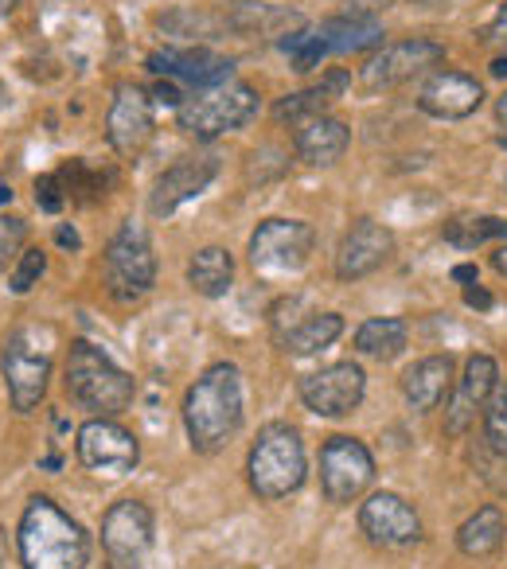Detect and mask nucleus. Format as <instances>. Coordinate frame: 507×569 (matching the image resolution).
<instances>
[{
    "mask_svg": "<svg viewBox=\"0 0 507 569\" xmlns=\"http://www.w3.org/2000/svg\"><path fill=\"white\" fill-rule=\"evenodd\" d=\"M258 106H262L258 90L230 79V82H219V87L196 90L191 98H183L176 118H180L183 133H191L196 141H215V137L235 133L246 121L258 118Z\"/></svg>",
    "mask_w": 507,
    "mask_h": 569,
    "instance_id": "39448f33",
    "label": "nucleus"
},
{
    "mask_svg": "<svg viewBox=\"0 0 507 569\" xmlns=\"http://www.w3.org/2000/svg\"><path fill=\"white\" fill-rule=\"evenodd\" d=\"M106 137H110L113 152L137 160L152 141V94L133 82H121L113 90L110 113H106Z\"/></svg>",
    "mask_w": 507,
    "mask_h": 569,
    "instance_id": "4468645a",
    "label": "nucleus"
},
{
    "mask_svg": "<svg viewBox=\"0 0 507 569\" xmlns=\"http://www.w3.org/2000/svg\"><path fill=\"white\" fill-rule=\"evenodd\" d=\"M43 269H48V253L43 250H24L17 261V269L9 273V289L12 293H28L32 284H40Z\"/></svg>",
    "mask_w": 507,
    "mask_h": 569,
    "instance_id": "72a5a7b5",
    "label": "nucleus"
},
{
    "mask_svg": "<svg viewBox=\"0 0 507 569\" xmlns=\"http://www.w3.org/2000/svg\"><path fill=\"white\" fill-rule=\"evenodd\" d=\"M222 24L238 36H294L297 28H305V17L294 9H281V4H270V0H230L227 12H222Z\"/></svg>",
    "mask_w": 507,
    "mask_h": 569,
    "instance_id": "412c9836",
    "label": "nucleus"
},
{
    "mask_svg": "<svg viewBox=\"0 0 507 569\" xmlns=\"http://www.w3.org/2000/svg\"><path fill=\"white\" fill-rule=\"evenodd\" d=\"M320 40H325L328 51H371L382 43V24L367 12H344V17H332L317 28Z\"/></svg>",
    "mask_w": 507,
    "mask_h": 569,
    "instance_id": "b1692460",
    "label": "nucleus"
},
{
    "mask_svg": "<svg viewBox=\"0 0 507 569\" xmlns=\"http://www.w3.org/2000/svg\"><path fill=\"white\" fill-rule=\"evenodd\" d=\"M36 203H40L48 214L63 211L67 196H63V183H59V176H40V180H36Z\"/></svg>",
    "mask_w": 507,
    "mask_h": 569,
    "instance_id": "c9c22d12",
    "label": "nucleus"
},
{
    "mask_svg": "<svg viewBox=\"0 0 507 569\" xmlns=\"http://www.w3.org/2000/svg\"><path fill=\"white\" fill-rule=\"evenodd\" d=\"M149 71L160 74V79L172 82H188L196 90L219 87V82H230L235 74V63L227 56H215L211 48H168L149 56Z\"/></svg>",
    "mask_w": 507,
    "mask_h": 569,
    "instance_id": "a211bd4d",
    "label": "nucleus"
},
{
    "mask_svg": "<svg viewBox=\"0 0 507 569\" xmlns=\"http://www.w3.org/2000/svg\"><path fill=\"white\" fill-rule=\"evenodd\" d=\"M317 246V230L301 219H266L250 234V266L262 273H297Z\"/></svg>",
    "mask_w": 507,
    "mask_h": 569,
    "instance_id": "6e6552de",
    "label": "nucleus"
},
{
    "mask_svg": "<svg viewBox=\"0 0 507 569\" xmlns=\"http://www.w3.org/2000/svg\"><path fill=\"white\" fill-rule=\"evenodd\" d=\"M410 4H418V9H457L465 0H410Z\"/></svg>",
    "mask_w": 507,
    "mask_h": 569,
    "instance_id": "a19ab883",
    "label": "nucleus"
},
{
    "mask_svg": "<svg viewBox=\"0 0 507 569\" xmlns=\"http://www.w3.org/2000/svg\"><path fill=\"white\" fill-rule=\"evenodd\" d=\"M246 472H250V488L258 499L294 496L305 483V476H309L301 433H297L294 426H286V421H270V426L258 433V441H254Z\"/></svg>",
    "mask_w": 507,
    "mask_h": 569,
    "instance_id": "20e7f679",
    "label": "nucleus"
},
{
    "mask_svg": "<svg viewBox=\"0 0 507 569\" xmlns=\"http://www.w3.org/2000/svg\"><path fill=\"white\" fill-rule=\"evenodd\" d=\"M375 480V457L356 437H328L320 449V488L328 503H356Z\"/></svg>",
    "mask_w": 507,
    "mask_h": 569,
    "instance_id": "0eeeda50",
    "label": "nucleus"
},
{
    "mask_svg": "<svg viewBox=\"0 0 507 569\" xmlns=\"http://www.w3.org/2000/svg\"><path fill=\"white\" fill-rule=\"evenodd\" d=\"M242 426V375L235 363H215L183 398V429L196 452H219Z\"/></svg>",
    "mask_w": 507,
    "mask_h": 569,
    "instance_id": "f257e3e1",
    "label": "nucleus"
},
{
    "mask_svg": "<svg viewBox=\"0 0 507 569\" xmlns=\"http://www.w3.org/2000/svg\"><path fill=\"white\" fill-rule=\"evenodd\" d=\"M56 238H59V246H71V250H79V246H82L79 242V230H74V227H59Z\"/></svg>",
    "mask_w": 507,
    "mask_h": 569,
    "instance_id": "ea45409f",
    "label": "nucleus"
},
{
    "mask_svg": "<svg viewBox=\"0 0 507 569\" xmlns=\"http://www.w3.org/2000/svg\"><path fill=\"white\" fill-rule=\"evenodd\" d=\"M453 281H465V289L468 284H476V266H457L453 269Z\"/></svg>",
    "mask_w": 507,
    "mask_h": 569,
    "instance_id": "79ce46f5",
    "label": "nucleus"
},
{
    "mask_svg": "<svg viewBox=\"0 0 507 569\" xmlns=\"http://www.w3.org/2000/svg\"><path fill=\"white\" fill-rule=\"evenodd\" d=\"M59 183H63V196L74 199V203H95L102 199V176L87 164V160H71V164L59 172Z\"/></svg>",
    "mask_w": 507,
    "mask_h": 569,
    "instance_id": "7c9ffc66",
    "label": "nucleus"
},
{
    "mask_svg": "<svg viewBox=\"0 0 507 569\" xmlns=\"http://www.w3.org/2000/svg\"><path fill=\"white\" fill-rule=\"evenodd\" d=\"M499 387V367L491 356H473L465 363V375H460V387L453 395L449 410H445V433L460 437L468 433V426L476 421V413H484L491 390Z\"/></svg>",
    "mask_w": 507,
    "mask_h": 569,
    "instance_id": "aec40b11",
    "label": "nucleus"
},
{
    "mask_svg": "<svg viewBox=\"0 0 507 569\" xmlns=\"http://www.w3.org/2000/svg\"><path fill=\"white\" fill-rule=\"evenodd\" d=\"M491 269H496V273H504V277H507V246H499V250L491 253Z\"/></svg>",
    "mask_w": 507,
    "mask_h": 569,
    "instance_id": "37998d69",
    "label": "nucleus"
},
{
    "mask_svg": "<svg viewBox=\"0 0 507 569\" xmlns=\"http://www.w3.org/2000/svg\"><path fill=\"white\" fill-rule=\"evenodd\" d=\"M484 106V87L465 71L437 67L418 90V110L437 121H465Z\"/></svg>",
    "mask_w": 507,
    "mask_h": 569,
    "instance_id": "dca6fc26",
    "label": "nucleus"
},
{
    "mask_svg": "<svg viewBox=\"0 0 507 569\" xmlns=\"http://www.w3.org/2000/svg\"><path fill=\"white\" fill-rule=\"evenodd\" d=\"M67 395L82 410L98 413V418H113V413L133 406L137 382L102 348H95L87 340H74L71 356H67Z\"/></svg>",
    "mask_w": 507,
    "mask_h": 569,
    "instance_id": "7ed1b4c3",
    "label": "nucleus"
},
{
    "mask_svg": "<svg viewBox=\"0 0 507 569\" xmlns=\"http://www.w3.org/2000/svg\"><path fill=\"white\" fill-rule=\"evenodd\" d=\"M340 4H348V12H367V17H375V12L390 9L395 0H340Z\"/></svg>",
    "mask_w": 507,
    "mask_h": 569,
    "instance_id": "4c0bfd02",
    "label": "nucleus"
},
{
    "mask_svg": "<svg viewBox=\"0 0 507 569\" xmlns=\"http://www.w3.org/2000/svg\"><path fill=\"white\" fill-rule=\"evenodd\" d=\"M230 281H235V258H230V250H222V246H203V250L191 253L188 284L199 297L219 301V297L230 293Z\"/></svg>",
    "mask_w": 507,
    "mask_h": 569,
    "instance_id": "a878e982",
    "label": "nucleus"
},
{
    "mask_svg": "<svg viewBox=\"0 0 507 569\" xmlns=\"http://www.w3.org/2000/svg\"><path fill=\"white\" fill-rule=\"evenodd\" d=\"M496 113H499V121H504V126H507V90H504V94H499V106H496Z\"/></svg>",
    "mask_w": 507,
    "mask_h": 569,
    "instance_id": "a18cd8bd",
    "label": "nucleus"
},
{
    "mask_svg": "<svg viewBox=\"0 0 507 569\" xmlns=\"http://www.w3.org/2000/svg\"><path fill=\"white\" fill-rule=\"evenodd\" d=\"M359 530L382 550H402L421 538V519L402 496L395 491H375L364 507H359Z\"/></svg>",
    "mask_w": 507,
    "mask_h": 569,
    "instance_id": "2eb2a0df",
    "label": "nucleus"
},
{
    "mask_svg": "<svg viewBox=\"0 0 507 569\" xmlns=\"http://www.w3.org/2000/svg\"><path fill=\"white\" fill-rule=\"evenodd\" d=\"M367 395V375L359 363H332L301 379V402L317 418H348Z\"/></svg>",
    "mask_w": 507,
    "mask_h": 569,
    "instance_id": "9d476101",
    "label": "nucleus"
},
{
    "mask_svg": "<svg viewBox=\"0 0 507 569\" xmlns=\"http://www.w3.org/2000/svg\"><path fill=\"white\" fill-rule=\"evenodd\" d=\"M51 379V359L43 348H36L28 332H12L4 343V382H9V398L20 413L36 410L48 395Z\"/></svg>",
    "mask_w": 507,
    "mask_h": 569,
    "instance_id": "ddd939ff",
    "label": "nucleus"
},
{
    "mask_svg": "<svg viewBox=\"0 0 507 569\" xmlns=\"http://www.w3.org/2000/svg\"><path fill=\"white\" fill-rule=\"evenodd\" d=\"M465 301L473 305V309H491V297L480 289V281H476V284H468V289H465Z\"/></svg>",
    "mask_w": 507,
    "mask_h": 569,
    "instance_id": "58836bf2",
    "label": "nucleus"
},
{
    "mask_svg": "<svg viewBox=\"0 0 507 569\" xmlns=\"http://www.w3.org/2000/svg\"><path fill=\"white\" fill-rule=\"evenodd\" d=\"M445 63V48L437 40H402L382 48L379 56L367 59L364 67V87L367 90H390L402 87V82L418 79V74L434 71V67Z\"/></svg>",
    "mask_w": 507,
    "mask_h": 569,
    "instance_id": "f8f14e48",
    "label": "nucleus"
},
{
    "mask_svg": "<svg viewBox=\"0 0 507 569\" xmlns=\"http://www.w3.org/2000/svg\"><path fill=\"white\" fill-rule=\"evenodd\" d=\"M484 445L496 457H507V382H499L484 406Z\"/></svg>",
    "mask_w": 507,
    "mask_h": 569,
    "instance_id": "2f4dec72",
    "label": "nucleus"
},
{
    "mask_svg": "<svg viewBox=\"0 0 507 569\" xmlns=\"http://www.w3.org/2000/svg\"><path fill=\"white\" fill-rule=\"evenodd\" d=\"M215 176H219V157H211V152L176 160L157 180V188H152L149 211L157 214V219H168L176 207H183L188 199H196L199 191H207V183H211Z\"/></svg>",
    "mask_w": 507,
    "mask_h": 569,
    "instance_id": "6ab92c4d",
    "label": "nucleus"
},
{
    "mask_svg": "<svg viewBox=\"0 0 507 569\" xmlns=\"http://www.w3.org/2000/svg\"><path fill=\"white\" fill-rule=\"evenodd\" d=\"M102 273H106V289L118 301H137V297L149 293L152 281H157V253H152L145 227H137L133 219L121 222V230L106 246Z\"/></svg>",
    "mask_w": 507,
    "mask_h": 569,
    "instance_id": "423d86ee",
    "label": "nucleus"
},
{
    "mask_svg": "<svg viewBox=\"0 0 507 569\" xmlns=\"http://www.w3.org/2000/svg\"><path fill=\"white\" fill-rule=\"evenodd\" d=\"M395 253V234L375 219H356L344 234L340 253H336V277L340 281H359L382 269Z\"/></svg>",
    "mask_w": 507,
    "mask_h": 569,
    "instance_id": "f3484780",
    "label": "nucleus"
},
{
    "mask_svg": "<svg viewBox=\"0 0 507 569\" xmlns=\"http://www.w3.org/2000/svg\"><path fill=\"white\" fill-rule=\"evenodd\" d=\"M344 87H348V74H344V71H332L325 82H320V87L301 90V94L281 98V102L274 106V118H278V121H301V126H305L309 118H320V113L328 110V102L344 94Z\"/></svg>",
    "mask_w": 507,
    "mask_h": 569,
    "instance_id": "cd10ccee",
    "label": "nucleus"
},
{
    "mask_svg": "<svg viewBox=\"0 0 507 569\" xmlns=\"http://www.w3.org/2000/svg\"><path fill=\"white\" fill-rule=\"evenodd\" d=\"M79 460L82 468H90L95 476H126L141 460V445L129 429H121L110 418H90L79 429Z\"/></svg>",
    "mask_w": 507,
    "mask_h": 569,
    "instance_id": "9b49d317",
    "label": "nucleus"
},
{
    "mask_svg": "<svg viewBox=\"0 0 507 569\" xmlns=\"http://www.w3.org/2000/svg\"><path fill=\"white\" fill-rule=\"evenodd\" d=\"M491 74H496V79H507V59H496V63H491Z\"/></svg>",
    "mask_w": 507,
    "mask_h": 569,
    "instance_id": "c03bdc74",
    "label": "nucleus"
},
{
    "mask_svg": "<svg viewBox=\"0 0 507 569\" xmlns=\"http://www.w3.org/2000/svg\"><path fill=\"white\" fill-rule=\"evenodd\" d=\"M344 336V317L340 312H317V317H305L281 336V348L289 356H317V351L332 348L336 340Z\"/></svg>",
    "mask_w": 507,
    "mask_h": 569,
    "instance_id": "bb28decb",
    "label": "nucleus"
},
{
    "mask_svg": "<svg viewBox=\"0 0 507 569\" xmlns=\"http://www.w3.org/2000/svg\"><path fill=\"white\" fill-rule=\"evenodd\" d=\"M20 561L24 569H82L90 561V538L63 507L36 496L20 519Z\"/></svg>",
    "mask_w": 507,
    "mask_h": 569,
    "instance_id": "f03ea898",
    "label": "nucleus"
},
{
    "mask_svg": "<svg viewBox=\"0 0 507 569\" xmlns=\"http://www.w3.org/2000/svg\"><path fill=\"white\" fill-rule=\"evenodd\" d=\"M499 144H504V149H507V137H499Z\"/></svg>",
    "mask_w": 507,
    "mask_h": 569,
    "instance_id": "09e8293b",
    "label": "nucleus"
},
{
    "mask_svg": "<svg viewBox=\"0 0 507 569\" xmlns=\"http://www.w3.org/2000/svg\"><path fill=\"white\" fill-rule=\"evenodd\" d=\"M441 234L457 250H476L484 242L507 238V219H499V214H457V219L445 222Z\"/></svg>",
    "mask_w": 507,
    "mask_h": 569,
    "instance_id": "c756f323",
    "label": "nucleus"
},
{
    "mask_svg": "<svg viewBox=\"0 0 507 569\" xmlns=\"http://www.w3.org/2000/svg\"><path fill=\"white\" fill-rule=\"evenodd\" d=\"M406 340H410V328H406V320L398 317H375L367 320V325H359L356 332V351L359 356H371V359H395L402 356Z\"/></svg>",
    "mask_w": 507,
    "mask_h": 569,
    "instance_id": "c85d7f7f",
    "label": "nucleus"
},
{
    "mask_svg": "<svg viewBox=\"0 0 507 569\" xmlns=\"http://www.w3.org/2000/svg\"><path fill=\"white\" fill-rule=\"evenodd\" d=\"M4 203H12V188H4V183H0V207Z\"/></svg>",
    "mask_w": 507,
    "mask_h": 569,
    "instance_id": "de8ad7c7",
    "label": "nucleus"
},
{
    "mask_svg": "<svg viewBox=\"0 0 507 569\" xmlns=\"http://www.w3.org/2000/svg\"><path fill=\"white\" fill-rule=\"evenodd\" d=\"M453 390V359L449 356H426L402 375V395L414 410L429 413L449 398Z\"/></svg>",
    "mask_w": 507,
    "mask_h": 569,
    "instance_id": "5701e85b",
    "label": "nucleus"
},
{
    "mask_svg": "<svg viewBox=\"0 0 507 569\" xmlns=\"http://www.w3.org/2000/svg\"><path fill=\"white\" fill-rule=\"evenodd\" d=\"M504 542H507V519L496 503L468 515L457 530V550L465 553V558H491Z\"/></svg>",
    "mask_w": 507,
    "mask_h": 569,
    "instance_id": "393cba45",
    "label": "nucleus"
},
{
    "mask_svg": "<svg viewBox=\"0 0 507 569\" xmlns=\"http://www.w3.org/2000/svg\"><path fill=\"white\" fill-rule=\"evenodd\" d=\"M484 40L499 43V48H507V0L496 9V17L488 20V28H484Z\"/></svg>",
    "mask_w": 507,
    "mask_h": 569,
    "instance_id": "e433bc0d",
    "label": "nucleus"
},
{
    "mask_svg": "<svg viewBox=\"0 0 507 569\" xmlns=\"http://www.w3.org/2000/svg\"><path fill=\"white\" fill-rule=\"evenodd\" d=\"M348 144H351V129L340 118H328V113L309 118L297 129V157L312 168H332L348 152Z\"/></svg>",
    "mask_w": 507,
    "mask_h": 569,
    "instance_id": "4be33fe9",
    "label": "nucleus"
},
{
    "mask_svg": "<svg viewBox=\"0 0 507 569\" xmlns=\"http://www.w3.org/2000/svg\"><path fill=\"white\" fill-rule=\"evenodd\" d=\"M12 9H17V0H0V20L9 17V12H12Z\"/></svg>",
    "mask_w": 507,
    "mask_h": 569,
    "instance_id": "49530a36",
    "label": "nucleus"
},
{
    "mask_svg": "<svg viewBox=\"0 0 507 569\" xmlns=\"http://www.w3.org/2000/svg\"><path fill=\"white\" fill-rule=\"evenodd\" d=\"M281 51L289 56V63H294V71H312V67L320 63V59L328 56L325 40H320V32H309V28H297L294 36H286L281 40Z\"/></svg>",
    "mask_w": 507,
    "mask_h": 569,
    "instance_id": "473e14b6",
    "label": "nucleus"
},
{
    "mask_svg": "<svg viewBox=\"0 0 507 569\" xmlns=\"http://www.w3.org/2000/svg\"><path fill=\"white\" fill-rule=\"evenodd\" d=\"M152 546V511L141 499H121L102 519V550L110 569H141Z\"/></svg>",
    "mask_w": 507,
    "mask_h": 569,
    "instance_id": "1a4fd4ad",
    "label": "nucleus"
},
{
    "mask_svg": "<svg viewBox=\"0 0 507 569\" xmlns=\"http://www.w3.org/2000/svg\"><path fill=\"white\" fill-rule=\"evenodd\" d=\"M24 238H28V222L24 219H0V273L9 269V261L17 253H24Z\"/></svg>",
    "mask_w": 507,
    "mask_h": 569,
    "instance_id": "f704fd0d",
    "label": "nucleus"
}]
</instances>
